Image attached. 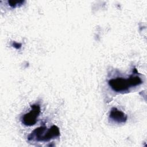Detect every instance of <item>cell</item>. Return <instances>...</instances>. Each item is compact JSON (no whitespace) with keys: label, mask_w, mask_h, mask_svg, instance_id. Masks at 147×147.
<instances>
[{"label":"cell","mask_w":147,"mask_h":147,"mask_svg":"<svg viewBox=\"0 0 147 147\" xmlns=\"http://www.w3.org/2000/svg\"><path fill=\"white\" fill-rule=\"evenodd\" d=\"M142 83V80L140 76L133 75L127 78L118 77L111 79L108 82L111 88L114 91L119 93L128 92L131 88L138 86Z\"/></svg>","instance_id":"6da1fadb"},{"label":"cell","mask_w":147,"mask_h":147,"mask_svg":"<svg viewBox=\"0 0 147 147\" xmlns=\"http://www.w3.org/2000/svg\"><path fill=\"white\" fill-rule=\"evenodd\" d=\"M60 136L59 128L53 125L49 129L46 126H40L35 129L28 137L30 141L46 142Z\"/></svg>","instance_id":"7a4b0ae2"},{"label":"cell","mask_w":147,"mask_h":147,"mask_svg":"<svg viewBox=\"0 0 147 147\" xmlns=\"http://www.w3.org/2000/svg\"><path fill=\"white\" fill-rule=\"evenodd\" d=\"M40 113V106L38 104L31 106V110L29 113L25 114L21 117L22 123L26 126H32L34 125Z\"/></svg>","instance_id":"3957f363"},{"label":"cell","mask_w":147,"mask_h":147,"mask_svg":"<svg viewBox=\"0 0 147 147\" xmlns=\"http://www.w3.org/2000/svg\"><path fill=\"white\" fill-rule=\"evenodd\" d=\"M127 115L116 107H113L110 112L109 119L117 123H125L127 120Z\"/></svg>","instance_id":"277c9868"},{"label":"cell","mask_w":147,"mask_h":147,"mask_svg":"<svg viewBox=\"0 0 147 147\" xmlns=\"http://www.w3.org/2000/svg\"><path fill=\"white\" fill-rule=\"evenodd\" d=\"M24 1H9V5L12 7H16L18 5H21L24 3Z\"/></svg>","instance_id":"5b68a950"},{"label":"cell","mask_w":147,"mask_h":147,"mask_svg":"<svg viewBox=\"0 0 147 147\" xmlns=\"http://www.w3.org/2000/svg\"><path fill=\"white\" fill-rule=\"evenodd\" d=\"M13 46L16 48V49H20L21 47V44H20V43H18V42H13Z\"/></svg>","instance_id":"8992f818"}]
</instances>
